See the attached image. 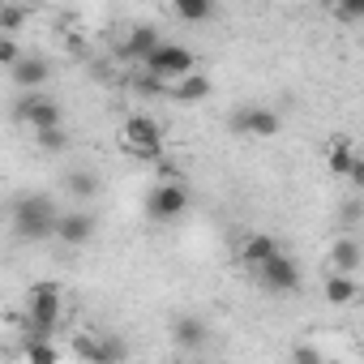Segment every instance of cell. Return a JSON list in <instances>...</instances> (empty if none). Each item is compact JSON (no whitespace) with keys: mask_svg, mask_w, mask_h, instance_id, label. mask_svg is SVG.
Wrapping results in <instances>:
<instances>
[{"mask_svg":"<svg viewBox=\"0 0 364 364\" xmlns=\"http://www.w3.org/2000/svg\"><path fill=\"white\" fill-rule=\"evenodd\" d=\"M60 228V215L52 210V202L43 193H26L14 202V236L18 240H48L56 236Z\"/></svg>","mask_w":364,"mask_h":364,"instance_id":"1","label":"cell"},{"mask_svg":"<svg viewBox=\"0 0 364 364\" xmlns=\"http://www.w3.org/2000/svg\"><path fill=\"white\" fill-rule=\"evenodd\" d=\"M185 210H189V189L180 185V180H163V185L150 189V198H146V215L154 223H176Z\"/></svg>","mask_w":364,"mask_h":364,"instance_id":"2","label":"cell"},{"mask_svg":"<svg viewBox=\"0 0 364 364\" xmlns=\"http://www.w3.org/2000/svg\"><path fill=\"white\" fill-rule=\"evenodd\" d=\"M120 141H124V150L137 154V159H159V154H163V137H159V124H154L150 116H133V120H124Z\"/></svg>","mask_w":364,"mask_h":364,"instance_id":"3","label":"cell"},{"mask_svg":"<svg viewBox=\"0 0 364 364\" xmlns=\"http://www.w3.org/2000/svg\"><path fill=\"white\" fill-rule=\"evenodd\" d=\"M141 65H146V69H154V73H159V77H167V82H180L185 73H193V52H189L185 43H159Z\"/></svg>","mask_w":364,"mask_h":364,"instance_id":"4","label":"cell"},{"mask_svg":"<svg viewBox=\"0 0 364 364\" xmlns=\"http://www.w3.org/2000/svg\"><path fill=\"white\" fill-rule=\"evenodd\" d=\"M14 116H18L22 124H31L35 133H43V129H56V124H65V116H60V103H56V99H48V95H39V90H26Z\"/></svg>","mask_w":364,"mask_h":364,"instance_id":"5","label":"cell"},{"mask_svg":"<svg viewBox=\"0 0 364 364\" xmlns=\"http://www.w3.org/2000/svg\"><path fill=\"white\" fill-rule=\"evenodd\" d=\"M257 283L274 296H291L300 287V266L287 257V253H274L266 266H257Z\"/></svg>","mask_w":364,"mask_h":364,"instance_id":"6","label":"cell"},{"mask_svg":"<svg viewBox=\"0 0 364 364\" xmlns=\"http://www.w3.org/2000/svg\"><path fill=\"white\" fill-rule=\"evenodd\" d=\"M26 313H31V326H56L60 321V287L56 283H35L31 287V300H26Z\"/></svg>","mask_w":364,"mask_h":364,"instance_id":"7","label":"cell"},{"mask_svg":"<svg viewBox=\"0 0 364 364\" xmlns=\"http://www.w3.org/2000/svg\"><path fill=\"white\" fill-rule=\"evenodd\" d=\"M232 129H236V133H253V137H274V133L283 129V120H279L274 107L253 103V107H240V112L232 116Z\"/></svg>","mask_w":364,"mask_h":364,"instance_id":"8","label":"cell"},{"mask_svg":"<svg viewBox=\"0 0 364 364\" xmlns=\"http://www.w3.org/2000/svg\"><path fill=\"white\" fill-rule=\"evenodd\" d=\"M171 343H176L180 351H202V347L210 343V326H206V317H193V313L176 317V321H171Z\"/></svg>","mask_w":364,"mask_h":364,"instance_id":"9","label":"cell"},{"mask_svg":"<svg viewBox=\"0 0 364 364\" xmlns=\"http://www.w3.org/2000/svg\"><path fill=\"white\" fill-rule=\"evenodd\" d=\"M9 77H14L18 90H43L48 77H52V65H48L43 56H22V60L9 69Z\"/></svg>","mask_w":364,"mask_h":364,"instance_id":"10","label":"cell"},{"mask_svg":"<svg viewBox=\"0 0 364 364\" xmlns=\"http://www.w3.org/2000/svg\"><path fill=\"white\" fill-rule=\"evenodd\" d=\"M274 253H283V249H279V240H274V236H266V232H249V236L240 240V262H245L249 270L266 266Z\"/></svg>","mask_w":364,"mask_h":364,"instance_id":"11","label":"cell"},{"mask_svg":"<svg viewBox=\"0 0 364 364\" xmlns=\"http://www.w3.org/2000/svg\"><path fill=\"white\" fill-rule=\"evenodd\" d=\"M90 236H95V215H86V210H69V215H60L56 240H65V245H86Z\"/></svg>","mask_w":364,"mask_h":364,"instance_id":"12","label":"cell"},{"mask_svg":"<svg viewBox=\"0 0 364 364\" xmlns=\"http://www.w3.org/2000/svg\"><path fill=\"white\" fill-rule=\"evenodd\" d=\"M210 95V77L206 73H185L180 82H171V99H180V103H202Z\"/></svg>","mask_w":364,"mask_h":364,"instance_id":"13","label":"cell"},{"mask_svg":"<svg viewBox=\"0 0 364 364\" xmlns=\"http://www.w3.org/2000/svg\"><path fill=\"white\" fill-rule=\"evenodd\" d=\"M163 39L154 35V26H133V35H129V43H124V56H133V60H146L154 48H159Z\"/></svg>","mask_w":364,"mask_h":364,"instance_id":"14","label":"cell"},{"mask_svg":"<svg viewBox=\"0 0 364 364\" xmlns=\"http://www.w3.org/2000/svg\"><path fill=\"white\" fill-rule=\"evenodd\" d=\"M355 159H360V150H351V141H347V137H338V141L330 146V159H326V167H330L334 176H351Z\"/></svg>","mask_w":364,"mask_h":364,"instance_id":"15","label":"cell"},{"mask_svg":"<svg viewBox=\"0 0 364 364\" xmlns=\"http://www.w3.org/2000/svg\"><path fill=\"white\" fill-rule=\"evenodd\" d=\"M330 266H334V270H343V274H351V270L360 266V245H355L351 236L334 240V249H330Z\"/></svg>","mask_w":364,"mask_h":364,"instance_id":"16","label":"cell"},{"mask_svg":"<svg viewBox=\"0 0 364 364\" xmlns=\"http://www.w3.org/2000/svg\"><path fill=\"white\" fill-rule=\"evenodd\" d=\"M326 300H330V304H351V300H355V283H351V274L334 270V274L326 279Z\"/></svg>","mask_w":364,"mask_h":364,"instance_id":"17","label":"cell"},{"mask_svg":"<svg viewBox=\"0 0 364 364\" xmlns=\"http://www.w3.org/2000/svg\"><path fill=\"white\" fill-rule=\"evenodd\" d=\"M65 189H69V198H82L86 202V198L99 193V176L95 171H69L65 176Z\"/></svg>","mask_w":364,"mask_h":364,"instance_id":"18","label":"cell"},{"mask_svg":"<svg viewBox=\"0 0 364 364\" xmlns=\"http://www.w3.org/2000/svg\"><path fill=\"white\" fill-rule=\"evenodd\" d=\"M176 14L185 22H210L215 18V0H176Z\"/></svg>","mask_w":364,"mask_h":364,"instance_id":"19","label":"cell"},{"mask_svg":"<svg viewBox=\"0 0 364 364\" xmlns=\"http://www.w3.org/2000/svg\"><path fill=\"white\" fill-rule=\"evenodd\" d=\"M133 90H137V95H150V99H159V95H171V82H167V77H159L154 69H146L141 77H133Z\"/></svg>","mask_w":364,"mask_h":364,"instance_id":"20","label":"cell"},{"mask_svg":"<svg viewBox=\"0 0 364 364\" xmlns=\"http://www.w3.org/2000/svg\"><path fill=\"white\" fill-rule=\"evenodd\" d=\"M35 141H39V150H48V154H60V150H69V129H65V124H56V129H43V133H35Z\"/></svg>","mask_w":364,"mask_h":364,"instance_id":"21","label":"cell"},{"mask_svg":"<svg viewBox=\"0 0 364 364\" xmlns=\"http://www.w3.org/2000/svg\"><path fill=\"white\" fill-rule=\"evenodd\" d=\"M26 360L31 364H56L60 360V347H52L48 338H26Z\"/></svg>","mask_w":364,"mask_h":364,"instance_id":"22","label":"cell"},{"mask_svg":"<svg viewBox=\"0 0 364 364\" xmlns=\"http://www.w3.org/2000/svg\"><path fill=\"white\" fill-rule=\"evenodd\" d=\"M124 355H129V343L124 338H99V360L95 364H116Z\"/></svg>","mask_w":364,"mask_h":364,"instance_id":"23","label":"cell"},{"mask_svg":"<svg viewBox=\"0 0 364 364\" xmlns=\"http://www.w3.org/2000/svg\"><path fill=\"white\" fill-rule=\"evenodd\" d=\"M338 22H364V0H334Z\"/></svg>","mask_w":364,"mask_h":364,"instance_id":"24","label":"cell"},{"mask_svg":"<svg viewBox=\"0 0 364 364\" xmlns=\"http://www.w3.org/2000/svg\"><path fill=\"white\" fill-rule=\"evenodd\" d=\"M22 22H26V9H22V5H5V14H0V26H5V35L22 31Z\"/></svg>","mask_w":364,"mask_h":364,"instance_id":"25","label":"cell"},{"mask_svg":"<svg viewBox=\"0 0 364 364\" xmlns=\"http://www.w3.org/2000/svg\"><path fill=\"white\" fill-rule=\"evenodd\" d=\"M22 60V48L14 43V35H5V43H0V65H5V69H14Z\"/></svg>","mask_w":364,"mask_h":364,"instance_id":"26","label":"cell"},{"mask_svg":"<svg viewBox=\"0 0 364 364\" xmlns=\"http://www.w3.org/2000/svg\"><path fill=\"white\" fill-rule=\"evenodd\" d=\"M347 180H351V185L364 193V159H355V167H351V176H347Z\"/></svg>","mask_w":364,"mask_h":364,"instance_id":"27","label":"cell"},{"mask_svg":"<svg viewBox=\"0 0 364 364\" xmlns=\"http://www.w3.org/2000/svg\"><path fill=\"white\" fill-rule=\"evenodd\" d=\"M291 360H321V351H317V347H296Z\"/></svg>","mask_w":364,"mask_h":364,"instance_id":"28","label":"cell"},{"mask_svg":"<svg viewBox=\"0 0 364 364\" xmlns=\"http://www.w3.org/2000/svg\"><path fill=\"white\" fill-rule=\"evenodd\" d=\"M355 219H360V206H355V202H351V206H347V210H343V228H347V223H355Z\"/></svg>","mask_w":364,"mask_h":364,"instance_id":"29","label":"cell"},{"mask_svg":"<svg viewBox=\"0 0 364 364\" xmlns=\"http://www.w3.org/2000/svg\"><path fill=\"white\" fill-rule=\"evenodd\" d=\"M360 159H364V150H360Z\"/></svg>","mask_w":364,"mask_h":364,"instance_id":"30","label":"cell"}]
</instances>
